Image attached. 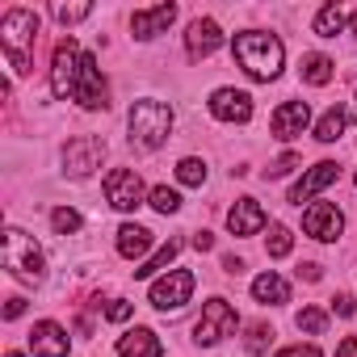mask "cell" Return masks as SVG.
<instances>
[{"instance_id":"6da1fadb","label":"cell","mask_w":357,"mask_h":357,"mask_svg":"<svg viewBox=\"0 0 357 357\" xmlns=\"http://www.w3.org/2000/svg\"><path fill=\"white\" fill-rule=\"evenodd\" d=\"M231 55H236V63H240L252 80H265V84L278 80V76H282V63H286L282 38H278V34H265V30H244V34H236Z\"/></svg>"},{"instance_id":"7a4b0ae2","label":"cell","mask_w":357,"mask_h":357,"mask_svg":"<svg viewBox=\"0 0 357 357\" xmlns=\"http://www.w3.org/2000/svg\"><path fill=\"white\" fill-rule=\"evenodd\" d=\"M34 38H38V13L34 9L17 5V9H9L0 17V47H5L17 76H30V68H34V55H30Z\"/></svg>"},{"instance_id":"3957f363","label":"cell","mask_w":357,"mask_h":357,"mask_svg":"<svg viewBox=\"0 0 357 357\" xmlns=\"http://www.w3.org/2000/svg\"><path fill=\"white\" fill-rule=\"evenodd\" d=\"M126 126H130V143H135V147L155 151V147H164L168 135H172V105H168V101H155V97H143V101L130 105Z\"/></svg>"},{"instance_id":"277c9868","label":"cell","mask_w":357,"mask_h":357,"mask_svg":"<svg viewBox=\"0 0 357 357\" xmlns=\"http://www.w3.org/2000/svg\"><path fill=\"white\" fill-rule=\"evenodd\" d=\"M5 269H9L17 282H43V273H47L43 248H38L34 236H26L22 227H9V231H5Z\"/></svg>"},{"instance_id":"5b68a950","label":"cell","mask_w":357,"mask_h":357,"mask_svg":"<svg viewBox=\"0 0 357 357\" xmlns=\"http://www.w3.org/2000/svg\"><path fill=\"white\" fill-rule=\"evenodd\" d=\"M80 59H84V51H80V43L68 34L59 47H55V59H51V93L59 97V101H68V97H76V76H80Z\"/></svg>"},{"instance_id":"8992f818","label":"cell","mask_w":357,"mask_h":357,"mask_svg":"<svg viewBox=\"0 0 357 357\" xmlns=\"http://www.w3.org/2000/svg\"><path fill=\"white\" fill-rule=\"evenodd\" d=\"M240 328V315H236V307L227 303V298H211L206 307H202V319L194 324V340L198 344H219L223 336H231Z\"/></svg>"},{"instance_id":"52a82bcc","label":"cell","mask_w":357,"mask_h":357,"mask_svg":"<svg viewBox=\"0 0 357 357\" xmlns=\"http://www.w3.org/2000/svg\"><path fill=\"white\" fill-rule=\"evenodd\" d=\"M190 294H194V273H190V269H168V273L155 278L151 290H147V298H151L155 311H181V307L190 303Z\"/></svg>"},{"instance_id":"ba28073f","label":"cell","mask_w":357,"mask_h":357,"mask_svg":"<svg viewBox=\"0 0 357 357\" xmlns=\"http://www.w3.org/2000/svg\"><path fill=\"white\" fill-rule=\"evenodd\" d=\"M143 198H151V194L143 190V181H139L135 168H114V172L105 176V202H109L114 211L130 215V211L143 206Z\"/></svg>"},{"instance_id":"9c48e42d","label":"cell","mask_w":357,"mask_h":357,"mask_svg":"<svg viewBox=\"0 0 357 357\" xmlns=\"http://www.w3.org/2000/svg\"><path fill=\"white\" fill-rule=\"evenodd\" d=\"M72 101H80L84 109H105L109 105V89H105V76H101V68H97V59L84 51V59H80V76H76V97Z\"/></svg>"},{"instance_id":"30bf717a","label":"cell","mask_w":357,"mask_h":357,"mask_svg":"<svg viewBox=\"0 0 357 357\" xmlns=\"http://www.w3.org/2000/svg\"><path fill=\"white\" fill-rule=\"evenodd\" d=\"M101 160H105V143L93 135H80L63 147V172L72 176H89L93 168H101Z\"/></svg>"},{"instance_id":"8fae6325","label":"cell","mask_w":357,"mask_h":357,"mask_svg":"<svg viewBox=\"0 0 357 357\" xmlns=\"http://www.w3.org/2000/svg\"><path fill=\"white\" fill-rule=\"evenodd\" d=\"M303 231H307L311 240H319V244H332V240L344 231V215H340V206H332V202H315V206H307V211H303Z\"/></svg>"},{"instance_id":"7c38bea8","label":"cell","mask_w":357,"mask_h":357,"mask_svg":"<svg viewBox=\"0 0 357 357\" xmlns=\"http://www.w3.org/2000/svg\"><path fill=\"white\" fill-rule=\"evenodd\" d=\"M307 126H311V105H307V101H282V105L273 109V118H269V130H273V139H282V143L298 139Z\"/></svg>"},{"instance_id":"4fadbf2b","label":"cell","mask_w":357,"mask_h":357,"mask_svg":"<svg viewBox=\"0 0 357 357\" xmlns=\"http://www.w3.org/2000/svg\"><path fill=\"white\" fill-rule=\"evenodd\" d=\"M206 105L219 122H248L252 118V93H244V89H215Z\"/></svg>"},{"instance_id":"5bb4252c","label":"cell","mask_w":357,"mask_h":357,"mask_svg":"<svg viewBox=\"0 0 357 357\" xmlns=\"http://www.w3.org/2000/svg\"><path fill=\"white\" fill-rule=\"evenodd\" d=\"M332 181H340V168H336L332 160H319V164H311V168L303 172V181L290 190V202H294V206H303V202H311L319 190H328Z\"/></svg>"},{"instance_id":"9a60e30c","label":"cell","mask_w":357,"mask_h":357,"mask_svg":"<svg viewBox=\"0 0 357 357\" xmlns=\"http://www.w3.org/2000/svg\"><path fill=\"white\" fill-rule=\"evenodd\" d=\"M176 22V5H155V9H139L135 17H130V34L139 38V43H151L155 34H164L168 26Z\"/></svg>"},{"instance_id":"2e32d148","label":"cell","mask_w":357,"mask_h":357,"mask_svg":"<svg viewBox=\"0 0 357 357\" xmlns=\"http://www.w3.org/2000/svg\"><path fill=\"white\" fill-rule=\"evenodd\" d=\"M219 47H223V30H219V22H211V17L190 22V34H185V51H190V59H206V55H215Z\"/></svg>"},{"instance_id":"e0dca14e","label":"cell","mask_w":357,"mask_h":357,"mask_svg":"<svg viewBox=\"0 0 357 357\" xmlns=\"http://www.w3.org/2000/svg\"><path fill=\"white\" fill-rule=\"evenodd\" d=\"M68 332L55 324V319H38L34 324V332H30V349H34V357H68Z\"/></svg>"},{"instance_id":"ac0fdd59","label":"cell","mask_w":357,"mask_h":357,"mask_svg":"<svg viewBox=\"0 0 357 357\" xmlns=\"http://www.w3.org/2000/svg\"><path fill=\"white\" fill-rule=\"evenodd\" d=\"M265 223H269V219H265V211H261L257 198H240V202L227 211V231H231V236H257Z\"/></svg>"},{"instance_id":"d6986e66","label":"cell","mask_w":357,"mask_h":357,"mask_svg":"<svg viewBox=\"0 0 357 357\" xmlns=\"http://www.w3.org/2000/svg\"><path fill=\"white\" fill-rule=\"evenodd\" d=\"M118 357H164V344L151 328H130L118 340Z\"/></svg>"},{"instance_id":"ffe728a7","label":"cell","mask_w":357,"mask_h":357,"mask_svg":"<svg viewBox=\"0 0 357 357\" xmlns=\"http://www.w3.org/2000/svg\"><path fill=\"white\" fill-rule=\"evenodd\" d=\"M349 17H357V5H324L315 13V34L319 38H336V34H344Z\"/></svg>"},{"instance_id":"44dd1931","label":"cell","mask_w":357,"mask_h":357,"mask_svg":"<svg viewBox=\"0 0 357 357\" xmlns=\"http://www.w3.org/2000/svg\"><path fill=\"white\" fill-rule=\"evenodd\" d=\"M147 248H151V231H147V227H139V223H122V227H118V252H122L126 261H139V265H143Z\"/></svg>"},{"instance_id":"7402d4cb","label":"cell","mask_w":357,"mask_h":357,"mask_svg":"<svg viewBox=\"0 0 357 357\" xmlns=\"http://www.w3.org/2000/svg\"><path fill=\"white\" fill-rule=\"evenodd\" d=\"M252 298L257 303H265V307H278V303H290V282L282 278V273H261V278H252Z\"/></svg>"},{"instance_id":"603a6c76","label":"cell","mask_w":357,"mask_h":357,"mask_svg":"<svg viewBox=\"0 0 357 357\" xmlns=\"http://www.w3.org/2000/svg\"><path fill=\"white\" fill-rule=\"evenodd\" d=\"M344 130H349V109H344V105L324 109V118L315 122V139H319V143H336Z\"/></svg>"},{"instance_id":"cb8c5ba5","label":"cell","mask_w":357,"mask_h":357,"mask_svg":"<svg viewBox=\"0 0 357 357\" xmlns=\"http://www.w3.org/2000/svg\"><path fill=\"white\" fill-rule=\"evenodd\" d=\"M176 252H181V240H168V244H160V248H155V252H151V257H147V261L135 269V278H139V282L155 278L164 265H172V261H176Z\"/></svg>"},{"instance_id":"d4e9b609","label":"cell","mask_w":357,"mask_h":357,"mask_svg":"<svg viewBox=\"0 0 357 357\" xmlns=\"http://www.w3.org/2000/svg\"><path fill=\"white\" fill-rule=\"evenodd\" d=\"M332 76H336V63H332L328 55H307V59H303V80H307V84L319 89V84H328Z\"/></svg>"},{"instance_id":"484cf974","label":"cell","mask_w":357,"mask_h":357,"mask_svg":"<svg viewBox=\"0 0 357 357\" xmlns=\"http://www.w3.org/2000/svg\"><path fill=\"white\" fill-rule=\"evenodd\" d=\"M265 248H269V257H273V261L290 257V248H294V231H290V227H282V223H273V227H269V236H265Z\"/></svg>"},{"instance_id":"4316f807","label":"cell","mask_w":357,"mask_h":357,"mask_svg":"<svg viewBox=\"0 0 357 357\" xmlns=\"http://www.w3.org/2000/svg\"><path fill=\"white\" fill-rule=\"evenodd\" d=\"M176 181L181 185H206V160H198V155H185L181 164H176Z\"/></svg>"},{"instance_id":"83f0119b","label":"cell","mask_w":357,"mask_h":357,"mask_svg":"<svg viewBox=\"0 0 357 357\" xmlns=\"http://www.w3.org/2000/svg\"><path fill=\"white\" fill-rule=\"evenodd\" d=\"M51 227H55L59 236H72V231H80V227H84V219H80V211L59 206V211H51Z\"/></svg>"},{"instance_id":"f1b7e54d","label":"cell","mask_w":357,"mask_h":357,"mask_svg":"<svg viewBox=\"0 0 357 357\" xmlns=\"http://www.w3.org/2000/svg\"><path fill=\"white\" fill-rule=\"evenodd\" d=\"M147 202H151L160 215H176V211H181V194H176V190H168V185H155Z\"/></svg>"},{"instance_id":"f546056e","label":"cell","mask_w":357,"mask_h":357,"mask_svg":"<svg viewBox=\"0 0 357 357\" xmlns=\"http://www.w3.org/2000/svg\"><path fill=\"white\" fill-rule=\"evenodd\" d=\"M294 324H298V332H307V336H319V332L328 328V315H324L319 307H303Z\"/></svg>"},{"instance_id":"4dcf8cb0","label":"cell","mask_w":357,"mask_h":357,"mask_svg":"<svg viewBox=\"0 0 357 357\" xmlns=\"http://www.w3.org/2000/svg\"><path fill=\"white\" fill-rule=\"evenodd\" d=\"M93 13V5H55V17L63 22V26H76V22H84Z\"/></svg>"},{"instance_id":"1f68e13d","label":"cell","mask_w":357,"mask_h":357,"mask_svg":"<svg viewBox=\"0 0 357 357\" xmlns=\"http://www.w3.org/2000/svg\"><path fill=\"white\" fill-rule=\"evenodd\" d=\"M269 340H273V328H265V324H252L248 328V353H265Z\"/></svg>"},{"instance_id":"d6a6232c","label":"cell","mask_w":357,"mask_h":357,"mask_svg":"<svg viewBox=\"0 0 357 357\" xmlns=\"http://www.w3.org/2000/svg\"><path fill=\"white\" fill-rule=\"evenodd\" d=\"M135 315V307L126 303V298H109V307H105V319H114V324H126Z\"/></svg>"},{"instance_id":"836d02e7","label":"cell","mask_w":357,"mask_h":357,"mask_svg":"<svg viewBox=\"0 0 357 357\" xmlns=\"http://www.w3.org/2000/svg\"><path fill=\"white\" fill-rule=\"evenodd\" d=\"M294 168H298V155H294V151H286V155H282V160H273L265 172H269V176H290Z\"/></svg>"},{"instance_id":"e575fe53","label":"cell","mask_w":357,"mask_h":357,"mask_svg":"<svg viewBox=\"0 0 357 357\" xmlns=\"http://www.w3.org/2000/svg\"><path fill=\"white\" fill-rule=\"evenodd\" d=\"M273 357H324L315 344H286V349H278Z\"/></svg>"},{"instance_id":"d590c367","label":"cell","mask_w":357,"mask_h":357,"mask_svg":"<svg viewBox=\"0 0 357 357\" xmlns=\"http://www.w3.org/2000/svg\"><path fill=\"white\" fill-rule=\"evenodd\" d=\"M332 311H336L340 319H349V315L357 311V298H353V294H336V298H332Z\"/></svg>"},{"instance_id":"8d00e7d4","label":"cell","mask_w":357,"mask_h":357,"mask_svg":"<svg viewBox=\"0 0 357 357\" xmlns=\"http://www.w3.org/2000/svg\"><path fill=\"white\" fill-rule=\"evenodd\" d=\"M17 315H26V298H22V294H13V298L5 303V319H17Z\"/></svg>"},{"instance_id":"74e56055","label":"cell","mask_w":357,"mask_h":357,"mask_svg":"<svg viewBox=\"0 0 357 357\" xmlns=\"http://www.w3.org/2000/svg\"><path fill=\"white\" fill-rule=\"evenodd\" d=\"M336 357H357V336H344V340L336 344Z\"/></svg>"},{"instance_id":"f35d334b","label":"cell","mask_w":357,"mask_h":357,"mask_svg":"<svg viewBox=\"0 0 357 357\" xmlns=\"http://www.w3.org/2000/svg\"><path fill=\"white\" fill-rule=\"evenodd\" d=\"M194 248H198V252H211V248H215V236H211V231H198V236H194Z\"/></svg>"},{"instance_id":"ab89813d","label":"cell","mask_w":357,"mask_h":357,"mask_svg":"<svg viewBox=\"0 0 357 357\" xmlns=\"http://www.w3.org/2000/svg\"><path fill=\"white\" fill-rule=\"evenodd\" d=\"M223 269H227V273H240V269H244V261H240V257H227V261H223Z\"/></svg>"},{"instance_id":"60d3db41","label":"cell","mask_w":357,"mask_h":357,"mask_svg":"<svg viewBox=\"0 0 357 357\" xmlns=\"http://www.w3.org/2000/svg\"><path fill=\"white\" fill-rule=\"evenodd\" d=\"M298 278H307V282H315V278H319V265H303V269H298Z\"/></svg>"},{"instance_id":"b9f144b4","label":"cell","mask_w":357,"mask_h":357,"mask_svg":"<svg viewBox=\"0 0 357 357\" xmlns=\"http://www.w3.org/2000/svg\"><path fill=\"white\" fill-rule=\"evenodd\" d=\"M5 357H22V353H5Z\"/></svg>"}]
</instances>
